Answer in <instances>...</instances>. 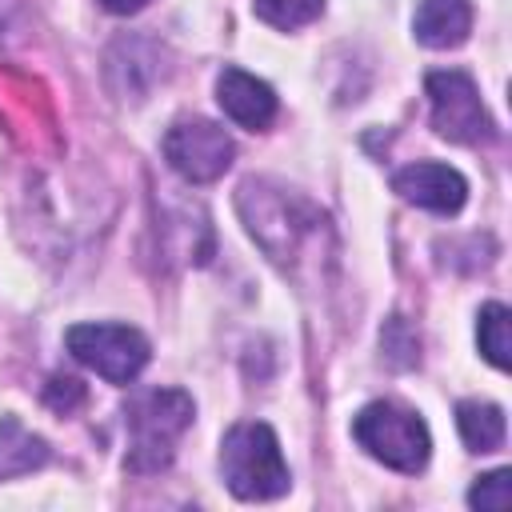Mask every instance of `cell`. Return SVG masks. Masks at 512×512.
<instances>
[{
    "mask_svg": "<svg viewBox=\"0 0 512 512\" xmlns=\"http://www.w3.org/2000/svg\"><path fill=\"white\" fill-rule=\"evenodd\" d=\"M124 424L132 432V448L124 456V468L128 472H160V468L172 464L176 440L192 424V396L180 392V388L140 392L128 404Z\"/></svg>",
    "mask_w": 512,
    "mask_h": 512,
    "instance_id": "6da1fadb",
    "label": "cell"
},
{
    "mask_svg": "<svg viewBox=\"0 0 512 512\" xmlns=\"http://www.w3.org/2000/svg\"><path fill=\"white\" fill-rule=\"evenodd\" d=\"M220 472L240 500H276L288 492V464L268 424H236L220 444Z\"/></svg>",
    "mask_w": 512,
    "mask_h": 512,
    "instance_id": "7a4b0ae2",
    "label": "cell"
},
{
    "mask_svg": "<svg viewBox=\"0 0 512 512\" xmlns=\"http://www.w3.org/2000/svg\"><path fill=\"white\" fill-rule=\"evenodd\" d=\"M352 436L368 456H376L380 464H388L396 472H420L432 452L424 420L412 408H400L392 400L364 404L352 420Z\"/></svg>",
    "mask_w": 512,
    "mask_h": 512,
    "instance_id": "3957f363",
    "label": "cell"
},
{
    "mask_svg": "<svg viewBox=\"0 0 512 512\" xmlns=\"http://www.w3.org/2000/svg\"><path fill=\"white\" fill-rule=\"evenodd\" d=\"M428 104H432V128L452 140V144H488L496 140V124L484 112L480 88L468 72L448 68V72H428L424 80Z\"/></svg>",
    "mask_w": 512,
    "mask_h": 512,
    "instance_id": "277c9868",
    "label": "cell"
},
{
    "mask_svg": "<svg viewBox=\"0 0 512 512\" xmlns=\"http://www.w3.org/2000/svg\"><path fill=\"white\" fill-rule=\"evenodd\" d=\"M68 352L108 384H128L148 364V340L128 324H72L64 332Z\"/></svg>",
    "mask_w": 512,
    "mask_h": 512,
    "instance_id": "5b68a950",
    "label": "cell"
},
{
    "mask_svg": "<svg viewBox=\"0 0 512 512\" xmlns=\"http://www.w3.org/2000/svg\"><path fill=\"white\" fill-rule=\"evenodd\" d=\"M236 156V144L232 136L204 120V116H188V120H176L168 132H164V160L188 180V184H212L228 172Z\"/></svg>",
    "mask_w": 512,
    "mask_h": 512,
    "instance_id": "8992f818",
    "label": "cell"
},
{
    "mask_svg": "<svg viewBox=\"0 0 512 512\" xmlns=\"http://www.w3.org/2000/svg\"><path fill=\"white\" fill-rule=\"evenodd\" d=\"M240 212H244V220H248V232L264 244V252L272 256V260H288V252H296V244H300V236L312 228V220L304 224L300 216H296V200H288V192H268L264 184H256V180H244L240 184Z\"/></svg>",
    "mask_w": 512,
    "mask_h": 512,
    "instance_id": "52a82bcc",
    "label": "cell"
},
{
    "mask_svg": "<svg viewBox=\"0 0 512 512\" xmlns=\"http://www.w3.org/2000/svg\"><path fill=\"white\" fill-rule=\"evenodd\" d=\"M392 188L416 204V208H428V212H440V216H452L464 208L468 200V184L456 168L448 164H436V160H416L408 168H400L392 176Z\"/></svg>",
    "mask_w": 512,
    "mask_h": 512,
    "instance_id": "ba28073f",
    "label": "cell"
},
{
    "mask_svg": "<svg viewBox=\"0 0 512 512\" xmlns=\"http://www.w3.org/2000/svg\"><path fill=\"white\" fill-rule=\"evenodd\" d=\"M216 100H220V108L240 128H252V132L256 128H268L272 116H276V92L264 80L248 76L244 68H224L216 76Z\"/></svg>",
    "mask_w": 512,
    "mask_h": 512,
    "instance_id": "9c48e42d",
    "label": "cell"
},
{
    "mask_svg": "<svg viewBox=\"0 0 512 512\" xmlns=\"http://www.w3.org/2000/svg\"><path fill=\"white\" fill-rule=\"evenodd\" d=\"M412 28H416V40L428 48H456L472 32V4L468 0H420Z\"/></svg>",
    "mask_w": 512,
    "mask_h": 512,
    "instance_id": "30bf717a",
    "label": "cell"
},
{
    "mask_svg": "<svg viewBox=\"0 0 512 512\" xmlns=\"http://www.w3.org/2000/svg\"><path fill=\"white\" fill-rule=\"evenodd\" d=\"M44 464H48V444L32 436L16 416H4L0 420V480L36 472Z\"/></svg>",
    "mask_w": 512,
    "mask_h": 512,
    "instance_id": "8fae6325",
    "label": "cell"
},
{
    "mask_svg": "<svg viewBox=\"0 0 512 512\" xmlns=\"http://www.w3.org/2000/svg\"><path fill=\"white\" fill-rule=\"evenodd\" d=\"M456 424H460V436L472 452H496L504 444V432H508L504 412L488 400H464L456 408Z\"/></svg>",
    "mask_w": 512,
    "mask_h": 512,
    "instance_id": "7c38bea8",
    "label": "cell"
},
{
    "mask_svg": "<svg viewBox=\"0 0 512 512\" xmlns=\"http://www.w3.org/2000/svg\"><path fill=\"white\" fill-rule=\"evenodd\" d=\"M476 340H480L484 360L504 372L512 364V312L504 304H484L480 324H476Z\"/></svg>",
    "mask_w": 512,
    "mask_h": 512,
    "instance_id": "4fadbf2b",
    "label": "cell"
},
{
    "mask_svg": "<svg viewBox=\"0 0 512 512\" xmlns=\"http://www.w3.org/2000/svg\"><path fill=\"white\" fill-rule=\"evenodd\" d=\"M252 12L272 28H300L324 12V0H252Z\"/></svg>",
    "mask_w": 512,
    "mask_h": 512,
    "instance_id": "5bb4252c",
    "label": "cell"
},
{
    "mask_svg": "<svg viewBox=\"0 0 512 512\" xmlns=\"http://www.w3.org/2000/svg\"><path fill=\"white\" fill-rule=\"evenodd\" d=\"M468 504L472 508H484V512H504L512 504V472L508 468H496L488 476H480L468 492Z\"/></svg>",
    "mask_w": 512,
    "mask_h": 512,
    "instance_id": "9a60e30c",
    "label": "cell"
},
{
    "mask_svg": "<svg viewBox=\"0 0 512 512\" xmlns=\"http://www.w3.org/2000/svg\"><path fill=\"white\" fill-rule=\"evenodd\" d=\"M380 348H384V356H388L396 368H412V364L420 360V340L412 336V328H408L400 316H392V320L384 324Z\"/></svg>",
    "mask_w": 512,
    "mask_h": 512,
    "instance_id": "2e32d148",
    "label": "cell"
},
{
    "mask_svg": "<svg viewBox=\"0 0 512 512\" xmlns=\"http://www.w3.org/2000/svg\"><path fill=\"white\" fill-rule=\"evenodd\" d=\"M44 404L68 416V412H76L84 404V384L76 376H52L48 380V392H44Z\"/></svg>",
    "mask_w": 512,
    "mask_h": 512,
    "instance_id": "e0dca14e",
    "label": "cell"
},
{
    "mask_svg": "<svg viewBox=\"0 0 512 512\" xmlns=\"http://www.w3.org/2000/svg\"><path fill=\"white\" fill-rule=\"evenodd\" d=\"M108 12H116V16H132V12H140L148 0H100Z\"/></svg>",
    "mask_w": 512,
    "mask_h": 512,
    "instance_id": "ac0fdd59",
    "label": "cell"
}]
</instances>
